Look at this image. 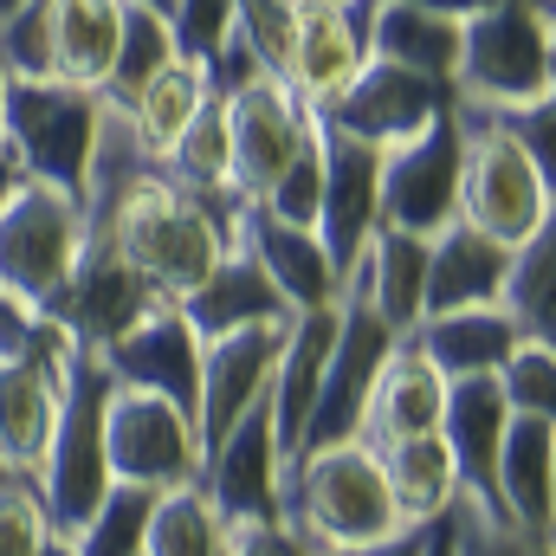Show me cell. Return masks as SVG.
<instances>
[{
  "label": "cell",
  "instance_id": "1",
  "mask_svg": "<svg viewBox=\"0 0 556 556\" xmlns=\"http://www.w3.org/2000/svg\"><path fill=\"white\" fill-rule=\"evenodd\" d=\"M278 525L311 551H356V544H382V538L408 531L395 518L382 459L363 440L298 453L278 479Z\"/></svg>",
  "mask_w": 556,
  "mask_h": 556
},
{
  "label": "cell",
  "instance_id": "14",
  "mask_svg": "<svg viewBox=\"0 0 556 556\" xmlns=\"http://www.w3.org/2000/svg\"><path fill=\"white\" fill-rule=\"evenodd\" d=\"M78 343L46 317L39 337L26 343V356L0 363V459L13 472H39L52 420H59V395H65V369H72Z\"/></svg>",
  "mask_w": 556,
  "mask_h": 556
},
{
  "label": "cell",
  "instance_id": "30",
  "mask_svg": "<svg viewBox=\"0 0 556 556\" xmlns=\"http://www.w3.org/2000/svg\"><path fill=\"white\" fill-rule=\"evenodd\" d=\"M46 33H52V78L98 91L117 59L124 0H46Z\"/></svg>",
  "mask_w": 556,
  "mask_h": 556
},
{
  "label": "cell",
  "instance_id": "4",
  "mask_svg": "<svg viewBox=\"0 0 556 556\" xmlns=\"http://www.w3.org/2000/svg\"><path fill=\"white\" fill-rule=\"evenodd\" d=\"M104 402H111V376L98 356H72L65 369V395H59V420H52V440H46V459L33 472V492L46 505V525L59 538H78L85 518L104 505V492L117 485L111 479V459H104Z\"/></svg>",
  "mask_w": 556,
  "mask_h": 556
},
{
  "label": "cell",
  "instance_id": "33",
  "mask_svg": "<svg viewBox=\"0 0 556 556\" xmlns=\"http://www.w3.org/2000/svg\"><path fill=\"white\" fill-rule=\"evenodd\" d=\"M201 104H207V72H201V59H168L137 98L124 104V117L137 124V137L149 142L155 155H168V142L194 124Z\"/></svg>",
  "mask_w": 556,
  "mask_h": 556
},
{
  "label": "cell",
  "instance_id": "43",
  "mask_svg": "<svg viewBox=\"0 0 556 556\" xmlns=\"http://www.w3.org/2000/svg\"><path fill=\"white\" fill-rule=\"evenodd\" d=\"M233 7H240V0H175V13H168L175 52H181V59H207V52L233 33Z\"/></svg>",
  "mask_w": 556,
  "mask_h": 556
},
{
  "label": "cell",
  "instance_id": "6",
  "mask_svg": "<svg viewBox=\"0 0 556 556\" xmlns=\"http://www.w3.org/2000/svg\"><path fill=\"white\" fill-rule=\"evenodd\" d=\"M98 91L59 85V78H0V130L7 155L20 175L78 194L85 188V162L98 142Z\"/></svg>",
  "mask_w": 556,
  "mask_h": 556
},
{
  "label": "cell",
  "instance_id": "25",
  "mask_svg": "<svg viewBox=\"0 0 556 556\" xmlns=\"http://www.w3.org/2000/svg\"><path fill=\"white\" fill-rule=\"evenodd\" d=\"M343 298L369 304L395 337H408L420 324V304H427V240L376 227V240L363 247L356 273L343 278Z\"/></svg>",
  "mask_w": 556,
  "mask_h": 556
},
{
  "label": "cell",
  "instance_id": "28",
  "mask_svg": "<svg viewBox=\"0 0 556 556\" xmlns=\"http://www.w3.org/2000/svg\"><path fill=\"white\" fill-rule=\"evenodd\" d=\"M459 33H466V20H453V13H433V7H415V0H376L363 46H369V59H389V65H408L420 78L453 85Z\"/></svg>",
  "mask_w": 556,
  "mask_h": 556
},
{
  "label": "cell",
  "instance_id": "15",
  "mask_svg": "<svg viewBox=\"0 0 556 556\" xmlns=\"http://www.w3.org/2000/svg\"><path fill=\"white\" fill-rule=\"evenodd\" d=\"M285 330H291V317L201 343V389H194V433H201V453L220 446L240 420L266 402L278 350H285Z\"/></svg>",
  "mask_w": 556,
  "mask_h": 556
},
{
  "label": "cell",
  "instance_id": "2",
  "mask_svg": "<svg viewBox=\"0 0 556 556\" xmlns=\"http://www.w3.org/2000/svg\"><path fill=\"white\" fill-rule=\"evenodd\" d=\"M85 233H104V240L149 278V291L168 298V304H181L201 278L220 266V253L233 247V233H227L188 188H175L162 168L142 175L137 188L117 201V214H111L104 227H85Z\"/></svg>",
  "mask_w": 556,
  "mask_h": 556
},
{
  "label": "cell",
  "instance_id": "27",
  "mask_svg": "<svg viewBox=\"0 0 556 556\" xmlns=\"http://www.w3.org/2000/svg\"><path fill=\"white\" fill-rule=\"evenodd\" d=\"M181 317L194 324L201 343H214V337H233V330H253V324H285L291 311L273 291V278L260 273L240 247H227L220 266L181 298Z\"/></svg>",
  "mask_w": 556,
  "mask_h": 556
},
{
  "label": "cell",
  "instance_id": "34",
  "mask_svg": "<svg viewBox=\"0 0 556 556\" xmlns=\"http://www.w3.org/2000/svg\"><path fill=\"white\" fill-rule=\"evenodd\" d=\"M168 59H181V52H175L168 20H162V13H149V7H130V0H124V33H117L111 78L98 85V104H104V111H124L142 85L168 65Z\"/></svg>",
  "mask_w": 556,
  "mask_h": 556
},
{
  "label": "cell",
  "instance_id": "55",
  "mask_svg": "<svg viewBox=\"0 0 556 556\" xmlns=\"http://www.w3.org/2000/svg\"><path fill=\"white\" fill-rule=\"evenodd\" d=\"M0 155H7V130H0Z\"/></svg>",
  "mask_w": 556,
  "mask_h": 556
},
{
  "label": "cell",
  "instance_id": "9",
  "mask_svg": "<svg viewBox=\"0 0 556 556\" xmlns=\"http://www.w3.org/2000/svg\"><path fill=\"white\" fill-rule=\"evenodd\" d=\"M104 459L117 485H142V492H175L201 479V433L194 415L142 395V389H117L104 402Z\"/></svg>",
  "mask_w": 556,
  "mask_h": 556
},
{
  "label": "cell",
  "instance_id": "10",
  "mask_svg": "<svg viewBox=\"0 0 556 556\" xmlns=\"http://www.w3.org/2000/svg\"><path fill=\"white\" fill-rule=\"evenodd\" d=\"M459 98L446 78H420L408 65H389V59H363L356 78L317 111L324 130L350 142H369V149H395V142L420 137L433 117H446Z\"/></svg>",
  "mask_w": 556,
  "mask_h": 556
},
{
  "label": "cell",
  "instance_id": "12",
  "mask_svg": "<svg viewBox=\"0 0 556 556\" xmlns=\"http://www.w3.org/2000/svg\"><path fill=\"white\" fill-rule=\"evenodd\" d=\"M459 220V104L420 137L382 149V227L433 240Z\"/></svg>",
  "mask_w": 556,
  "mask_h": 556
},
{
  "label": "cell",
  "instance_id": "18",
  "mask_svg": "<svg viewBox=\"0 0 556 556\" xmlns=\"http://www.w3.org/2000/svg\"><path fill=\"white\" fill-rule=\"evenodd\" d=\"M104 376L117 389H142V395H162L175 408L194 415V389H201V337L194 324L181 317V304H155L137 330H124L111 350H98Z\"/></svg>",
  "mask_w": 556,
  "mask_h": 556
},
{
  "label": "cell",
  "instance_id": "41",
  "mask_svg": "<svg viewBox=\"0 0 556 556\" xmlns=\"http://www.w3.org/2000/svg\"><path fill=\"white\" fill-rule=\"evenodd\" d=\"M317 194H324V137L304 142V149L291 155V168L273 181V194L253 201V207H266V214L291 220V227H317Z\"/></svg>",
  "mask_w": 556,
  "mask_h": 556
},
{
  "label": "cell",
  "instance_id": "26",
  "mask_svg": "<svg viewBox=\"0 0 556 556\" xmlns=\"http://www.w3.org/2000/svg\"><path fill=\"white\" fill-rule=\"evenodd\" d=\"M337 304H343V298H337ZM337 304L298 311L291 330H285V350H278L273 389H266V415H273L285 466H291V453H298V433H304L311 402H317V382H324V356H330V337H337Z\"/></svg>",
  "mask_w": 556,
  "mask_h": 556
},
{
  "label": "cell",
  "instance_id": "40",
  "mask_svg": "<svg viewBox=\"0 0 556 556\" xmlns=\"http://www.w3.org/2000/svg\"><path fill=\"white\" fill-rule=\"evenodd\" d=\"M446 544H453V556H556L544 544H531L525 531H511L505 518L466 505V498H453V511H446Z\"/></svg>",
  "mask_w": 556,
  "mask_h": 556
},
{
  "label": "cell",
  "instance_id": "19",
  "mask_svg": "<svg viewBox=\"0 0 556 556\" xmlns=\"http://www.w3.org/2000/svg\"><path fill=\"white\" fill-rule=\"evenodd\" d=\"M492 505L511 531L556 551V420L551 415H511L498 472H492Z\"/></svg>",
  "mask_w": 556,
  "mask_h": 556
},
{
  "label": "cell",
  "instance_id": "35",
  "mask_svg": "<svg viewBox=\"0 0 556 556\" xmlns=\"http://www.w3.org/2000/svg\"><path fill=\"white\" fill-rule=\"evenodd\" d=\"M227 531L233 525H220V511L201 498V485H175L149 511L142 556H227Z\"/></svg>",
  "mask_w": 556,
  "mask_h": 556
},
{
  "label": "cell",
  "instance_id": "17",
  "mask_svg": "<svg viewBox=\"0 0 556 556\" xmlns=\"http://www.w3.org/2000/svg\"><path fill=\"white\" fill-rule=\"evenodd\" d=\"M278 479H285V453L266 402L240 420L220 446L201 453V498L220 511V525H278Z\"/></svg>",
  "mask_w": 556,
  "mask_h": 556
},
{
  "label": "cell",
  "instance_id": "42",
  "mask_svg": "<svg viewBox=\"0 0 556 556\" xmlns=\"http://www.w3.org/2000/svg\"><path fill=\"white\" fill-rule=\"evenodd\" d=\"M46 538H52V525H46V505H39L33 479L0 485V556H39Z\"/></svg>",
  "mask_w": 556,
  "mask_h": 556
},
{
  "label": "cell",
  "instance_id": "46",
  "mask_svg": "<svg viewBox=\"0 0 556 556\" xmlns=\"http://www.w3.org/2000/svg\"><path fill=\"white\" fill-rule=\"evenodd\" d=\"M39 324H46V311H33V304H20L13 291H0V363L26 356V343L39 337Z\"/></svg>",
  "mask_w": 556,
  "mask_h": 556
},
{
  "label": "cell",
  "instance_id": "21",
  "mask_svg": "<svg viewBox=\"0 0 556 556\" xmlns=\"http://www.w3.org/2000/svg\"><path fill=\"white\" fill-rule=\"evenodd\" d=\"M369 7H376V0H343V7H311V0H298V33H291V59H285V85H291L311 111H324V104L356 78V65L369 59V46H363Z\"/></svg>",
  "mask_w": 556,
  "mask_h": 556
},
{
  "label": "cell",
  "instance_id": "31",
  "mask_svg": "<svg viewBox=\"0 0 556 556\" xmlns=\"http://www.w3.org/2000/svg\"><path fill=\"white\" fill-rule=\"evenodd\" d=\"M376 459H382V479H389V498H395V518H402V525H433V518L453 511V498H459V472H453L440 433L376 446Z\"/></svg>",
  "mask_w": 556,
  "mask_h": 556
},
{
  "label": "cell",
  "instance_id": "13",
  "mask_svg": "<svg viewBox=\"0 0 556 556\" xmlns=\"http://www.w3.org/2000/svg\"><path fill=\"white\" fill-rule=\"evenodd\" d=\"M317 137V111L285 85V78H253L247 91L227 98V142H233V194L266 201L273 181L291 168V155Z\"/></svg>",
  "mask_w": 556,
  "mask_h": 556
},
{
  "label": "cell",
  "instance_id": "50",
  "mask_svg": "<svg viewBox=\"0 0 556 556\" xmlns=\"http://www.w3.org/2000/svg\"><path fill=\"white\" fill-rule=\"evenodd\" d=\"M39 556H78V544H72V538H59V531H52V538H46V551Z\"/></svg>",
  "mask_w": 556,
  "mask_h": 556
},
{
  "label": "cell",
  "instance_id": "36",
  "mask_svg": "<svg viewBox=\"0 0 556 556\" xmlns=\"http://www.w3.org/2000/svg\"><path fill=\"white\" fill-rule=\"evenodd\" d=\"M162 492H142V485H111L104 505L85 518V531L72 538L78 556H142V531H149V511H155Z\"/></svg>",
  "mask_w": 556,
  "mask_h": 556
},
{
  "label": "cell",
  "instance_id": "8",
  "mask_svg": "<svg viewBox=\"0 0 556 556\" xmlns=\"http://www.w3.org/2000/svg\"><path fill=\"white\" fill-rule=\"evenodd\" d=\"M395 330L343 298L337 304V337H330V356H324V382H317V402H311V420L298 433V453H324V446H343V440H363V415H369V395H376V376L389 369L395 356ZM291 453V459H298Z\"/></svg>",
  "mask_w": 556,
  "mask_h": 556
},
{
  "label": "cell",
  "instance_id": "37",
  "mask_svg": "<svg viewBox=\"0 0 556 556\" xmlns=\"http://www.w3.org/2000/svg\"><path fill=\"white\" fill-rule=\"evenodd\" d=\"M0 78H52L46 0H7L0 7Z\"/></svg>",
  "mask_w": 556,
  "mask_h": 556
},
{
  "label": "cell",
  "instance_id": "16",
  "mask_svg": "<svg viewBox=\"0 0 556 556\" xmlns=\"http://www.w3.org/2000/svg\"><path fill=\"white\" fill-rule=\"evenodd\" d=\"M317 137H324V194H317V227L311 233L324 240L337 278H350L363 247L382 227V149L337 137L324 124H317Z\"/></svg>",
  "mask_w": 556,
  "mask_h": 556
},
{
  "label": "cell",
  "instance_id": "44",
  "mask_svg": "<svg viewBox=\"0 0 556 556\" xmlns=\"http://www.w3.org/2000/svg\"><path fill=\"white\" fill-rule=\"evenodd\" d=\"M479 117H492L505 137L518 142L544 175L556 181V142H551V130H556V104H525V111H479Z\"/></svg>",
  "mask_w": 556,
  "mask_h": 556
},
{
  "label": "cell",
  "instance_id": "53",
  "mask_svg": "<svg viewBox=\"0 0 556 556\" xmlns=\"http://www.w3.org/2000/svg\"><path fill=\"white\" fill-rule=\"evenodd\" d=\"M13 479H26V472H13V466H7V459H0V485H13Z\"/></svg>",
  "mask_w": 556,
  "mask_h": 556
},
{
  "label": "cell",
  "instance_id": "52",
  "mask_svg": "<svg viewBox=\"0 0 556 556\" xmlns=\"http://www.w3.org/2000/svg\"><path fill=\"white\" fill-rule=\"evenodd\" d=\"M20 168H13V155H0V194H7V181H13Z\"/></svg>",
  "mask_w": 556,
  "mask_h": 556
},
{
  "label": "cell",
  "instance_id": "7",
  "mask_svg": "<svg viewBox=\"0 0 556 556\" xmlns=\"http://www.w3.org/2000/svg\"><path fill=\"white\" fill-rule=\"evenodd\" d=\"M85 253V207L65 188L13 175L0 194V291L46 311Z\"/></svg>",
  "mask_w": 556,
  "mask_h": 556
},
{
  "label": "cell",
  "instance_id": "49",
  "mask_svg": "<svg viewBox=\"0 0 556 556\" xmlns=\"http://www.w3.org/2000/svg\"><path fill=\"white\" fill-rule=\"evenodd\" d=\"M427 556H453V544H446V518H433V531H427Z\"/></svg>",
  "mask_w": 556,
  "mask_h": 556
},
{
  "label": "cell",
  "instance_id": "22",
  "mask_svg": "<svg viewBox=\"0 0 556 556\" xmlns=\"http://www.w3.org/2000/svg\"><path fill=\"white\" fill-rule=\"evenodd\" d=\"M505 427H511V408L498 395L492 376H466V382H446V402H440V446L459 472V498L492 511V472H498V446H505Z\"/></svg>",
  "mask_w": 556,
  "mask_h": 556
},
{
  "label": "cell",
  "instance_id": "5",
  "mask_svg": "<svg viewBox=\"0 0 556 556\" xmlns=\"http://www.w3.org/2000/svg\"><path fill=\"white\" fill-rule=\"evenodd\" d=\"M459 220L498 247H525L556 227V181L492 117L459 104Z\"/></svg>",
  "mask_w": 556,
  "mask_h": 556
},
{
  "label": "cell",
  "instance_id": "3",
  "mask_svg": "<svg viewBox=\"0 0 556 556\" xmlns=\"http://www.w3.org/2000/svg\"><path fill=\"white\" fill-rule=\"evenodd\" d=\"M453 98L466 111H525L556 104V20L505 0L466 20L459 33V65H453Z\"/></svg>",
  "mask_w": 556,
  "mask_h": 556
},
{
  "label": "cell",
  "instance_id": "39",
  "mask_svg": "<svg viewBox=\"0 0 556 556\" xmlns=\"http://www.w3.org/2000/svg\"><path fill=\"white\" fill-rule=\"evenodd\" d=\"M511 415H551L556 420V343H518L511 363L492 376Z\"/></svg>",
  "mask_w": 556,
  "mask_h": 556
},
{
  "label": "cell",
  "instance_id": "23",
  "mask_svg": "<svg viewBox=\"0 0 556 556\" xmlns=\"http://www.w3.org/2000/svg\"><path fill=\"white\" fill-rule=\"evenodd\" d=\"M505 266H511V247H498L492 233H479V227H466V220L440 227V233L427 240V304H420V317L498 304Z\"/></svg>",
  "mask_w": 556,
  "mask_h": 556
},
{
  "label": "cell",
  "instance_id": "45",
  "mask_svg": "<svg viewBox=\"0 0 556 556\" xmlns=\"http://www.w3.org/2000/svg\"><path fill=\"white\" fill-rule=\"evenodd\" d=\"M227 556H317V551L298 544L285 525H233L227 531Z\"/></svg>",
  "mask_w": 556,
  "mask_h": 556
},
{
  "label": "cell",
  "instance_id": "20",
  "mask_svg": "<svg viewBox=\"0 0 556 556\" xmlns=\"http://www.w3.org/2000/svg\"><path fill=\"white\" fill-rule=\"evenodd\" d=\"M233 247L273 278V291L285 298L291 317H298V311H324V304L343 298V278H337L324 240H317L311 227H291V220H278V214H266V207L247 201V207H240V227H233Z\"/></svg>",
  "mask_w": 556,
  "mask_h": 556
},
{
  "label": "cell",
  "instance_id": "48",
  "mask_svg": "<svg viewBox=\"0 0 556 556\" xmlns=\"http://www.w3.org/2000/svg\"><path fill=\"white\" fill-rule=\"evenodd\" d=\"M415 7H433V13H453V20H472L485 7H505V0H415Z\"/></svg>",
  "mask_w": 556,
  "mask_h": 556
},
{
  "label": "cell",
  "instance_id": "11",
  "mask_svg": "<svg viewBox=\"0 0 556 556\" xmlns=\"http://www.w3.org/2000/svg\"><path fill=\"white\" fill-rule=\"evenodd\" d=\"M155 304H168V298H155L149 278H142L104 233H85V253H78L72 278L59 285V298L46 304V317H52L85 356H98V350H111L124 330H137Z\"/></svg>",
  "mask_w": 556,
  "mask_h": 556
},
{
  "label": "cell",
  "instance_id": "32",
  "mask_svg": "<svg viewBox=\"0 0 556 556\" xmlns=\"http://www.w3.org/2000/svg\"><path fill=\"white\" fill-rule=\"evenodd\" d=\"M498 311L518 324L525 343H556V227L531 233L525 247H511Z\"/></svg>",
  "mask_w": 556,
  "mask_h": 556
},
{
  "label": "cell",
  "instance_id": "47",
  "mask_svg": "<svg viewBox=\"0 0 556 556\" xmlns=\"http://www.w3.org/2000/svg\"><path fill=\"white\" fill-rule=\"evenodd\" d=\"M427 531H433V525H408V531H395V538H382V544H356V551H317V556H427Z\"/></svg>",
  "mask_w": 556,
  "mask_h": 556
},
{
  "label": "cell",
  "instance_id": "51",
  "mask_svg": "<svg viewBox=\"0 0 556 556\" xmlns=\"http://www.w3.org/2000/svg\"><path fill=\"white\" fill-rule=\"evenodd\" d=\"M130 7H149V13H162V20L175 13V0H130Z\"/></svg>",
  "mask_w": 556,
  "mask_h": 556
},
{
  "label": "cell",
  "instance_id": "24",
  "mask_svg": "<svg viewBox=\"0 0 556 556\" xmlns=\"http://www.w3.org/2000/svg\"><path fill=\"white\" fill-rule=\"evenodd\" d=\"M408 343L420 350V363H427L440 382H466V376H498L525 337H518V324H511L498 304H479V311L420 317L415 330H408Z\"/></svg>",
  "mask_w": 556,
  "mask_h": 556
},
{
  "label": "cell",
  "instance_id": "54",
  "mask_svg": "<svg viewBox=\"0 0 556 556\" xmlns=\"http://www.w3.org/2000/svg\"><path fill=\"white\" fill-rule=\"evenodd\" d=\"M311 7H343V0H311Z\"/></svg>",
  "mask_w": 556,
  "mask_h": 556
},
{
  "label": "cell",
  "instance_id": "29",
  "mask_svg": "<svg viewBox=\"0 0 556 556\" xmlns=\"http://www.w3.org/2000/svg\"><path fill=\"white\" fill-rule=\"evenodd\" d=\"M440 402H446V382L420 363V350L402 337L389 369L376 376V395H369V415H363V446H395V440H420L440 427Z\"/></svg>",
  "mask_w": 556,
  "mask_h": 556
},
{
  "label": "cell",
  "instance_id": "38",
  "mask_svg": "<svg viewBox=\"0 0 556 556\" xmlns=\"http://www.w3.org/2000/svg\"><path fill=\"white\" fill-rule=\"evenodd\" d=\"M291 33H298V0H240L233 7V39L260 59L266 78H285Z\"/></svg>",
  "mask_w": 556,
  "mask_h": 556
}]
</instances>
